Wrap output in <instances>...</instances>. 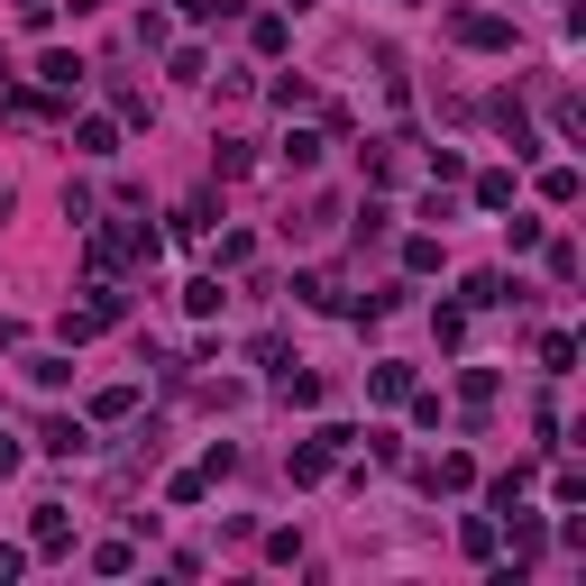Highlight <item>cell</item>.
<instances>
[{"label": "cell", "mask_w": 586, "mask_h": 586, "mask_svg": "<svg viewBox=\"0 0 586 586\" xmlns=\"http://www.w3.org/2000/svg\"><path fill=\"white\" fill-rule=\"evenodd\" d=\"M449 37H458V46H476V56H504V46H514V19H495V10H458V19H449Z\"/></svg>", "instance_id": "1"}, {"label": "cell", "mask_w": 586, "mask_h": 586, "mask_svg": "<svg viewBox=\"0 0 586 586\" xmlns=\"http://www.w3.org/2000/svg\"><path fill=\"white\" fill-rule=\"evenodd\" d=\"M422 486H430V495H468V486H476V458H458V449H449V458H430Z\"/></svg>", "instance_id": "2"}, {"label": "cell", "mask_w": 586, "mask_h": 586, "mask_svg": "<svg viewBox=\"0 0 586 586\" xmlns=\"http://www.w3.org/2000/svg\"><path fill=\"white\" fill-rule=\"evenodd\" d=\"M495 129L514 138V157H541V138H531V119H522V101H514V92H495Z\"/></svg>", "instance_id": "3"}, {"label": "cell", "mask_w": 586, "mask_h": 586, "mask_svg": "<svg viewBox=\"0 0 586 586\" xmlns=\"http://www.w3.org/2000/svg\"><path fill=\"white\" fill-rule=\"evenodd\" d=\"M37 73H46V92H65V101H73V92H83V56H65V46H56V56H46Z\"/></svg>", "instance_id": "4"}, {"label": "cell", "mask_w": 586, "mask_h": 586, "mask_svg": "<svg viewBox=\"0 0 586 586\" xmlns=\"http://www.w3.org/2000/svg\"><path fill=\"white\" fill-rule=\"evenodd\" d=\"M37 449H56V458H83V449H92V430H83V422H46V430H37Z\"/></svg>", "instance_id": "5"}, {"label": "cell", "mask_w": 586, "mask_h": 586, "mask_svg": "<svg viewBox=\"0 0 586 586\" xmlns=\"http://www.w3.org/2000/svg\"><path fill=\"white\" fill-rule=\"evenodd\" d=\"M321 476H330V449L302 440V449H294V486H321Z\"/></svg>", "instance_id": "6"}, {"label": "cell", "mask_w": 586, "mask_h": 586, "mask_svg": "<svg viewBox=\"0 0 586 586\" xmlns=\"http://www.w3.org/2000/svg\"><path fill=\"white\" fill-rule=\"evenodd\" d=\"M73 541V522H65V504H37V550H65Z\"/></svg>", "instance_id": "7"}, {"label": "cell", "mask_w": 586, "mask_h": 586, "mask_svg": "<svg viewBox=\"0 0 586 586\" xmlns=\"http://www.w3.org/2000/svg\"><path fill=\"white\" fill-rule=\"evenodd\" d=\"M476 211H514V174H476Z\"/></svg>", "instance_id": "8"}, {"label": "cell", "mask_w": 586, "mask_h": 586, "mask_svg": "<svg viewBox=\"0 0 586 586\" xmlns=\"http://www.w3.org/2000/svg\"><path fill=\"white\" fill-rule=\"evenodd\" d=\"M73 147H83V157H111L119 129H111V119H83V129H73Z\"/></svg>", "instance_id": "9"}, {"label": "cell", "mask_w": 586, "mask_h": 586, "mask_svg": "<svg viewBox=\"0 0 586 586\" xmlns=\"http://www.w3.org/2000/svg\"><path fill=\"white\" fill-rule=\"evenodd\" d=\"M541 367H550V376L577 367V340H568V330H550V340H541Z\"/></svg>", "instance_id": "10"}, {"label": "cell", "mask_w": 586, "mask_h": 586, "mask_svg": "<svg viewBox=\"0 0 586 586\" xmlns=\"http://www.w3.org/2000/svg\"><path fill=\"white\" fill-rule=\"evenodd\" d=\"M541 202H559V211H568V202H577V165H550V174H541Z\"/></svg>", "instance_id": "11"}, {"label": "cell", "mask_w": 586, "mask_h": 586, "mask_svg": "<svg viewBox=\"0 0 586 586\" xmlns=\"http://www.w3.org/2000/svg\"><path fill=\"white\" fill-rule=\"evenodd\" d=\"M285 165H294V174H312V165H321V138H312V129H294V138H285Z\"/></svg>", "instance_id": "12"}, {"label": "cell", "mask_w": 586, "mask_h": 586, "mask_svg": "<svg viewBox=\"0 0 586 586\" xmlns=\"http://www.w3.org/2000/svg\"><path fill=\"white\" fill-rule=\"evenodd\" d=\"M458 394H468L476 413H486V403H495V367H468V376H458Z\"/></svg>", "instance_id": "13"}, {"label": "cell", "mask_w": 586, "mask_h": 586, "mask_svg": "<svg viewBox=\"0 0 586 586\" xmlns=\"http://www.w3.org/2000/svg\"><path fill=\"white\" fill-rule=\"evenodd\" d=\"M92 568H101V577H119V568H138V550H129V541H101V550H92Z\"/></svg>", "instance_id": "14"}, {"label": "cell", "mask_w": 586, "mask_h": 586, "mask_svg": "<svg viewBox=\"0 0 586 586\" xmlns=\"http://www.w3.org/2000/svg\"><path fill=\"white\" fill-rule=\"evenodd\" d=\"M367 386H376V394H386V403H394V394H413V367H394V358H386V367H376V376H367Z\"/></svg>", "instance_id": "15"}, {"label": "cell", "mask_w": 586, "mask_h": 586, "mask_svg": "<svg viewBox=\"0 0 586 586\" xmlns=\"http://www.w3.org/2000/svg\"><path fill=\"white\" fill-rule=\"evenodd\" d=\"M184 19H220V10H239V0H174Z\"/></svg>", "instance_id": "16"}, {"label": "cell", "mask_w": 586, "mask_h": 586, "mask_svg": "<svg viewBox=\"0 0 586 586\" xmlns=\"http://www.w3.org/2000/svg\"><path fill=\"white\" fill-rule=\"evenodd\" d=\"M19 19H28V28H46V19H56V0H19Z\"/></svg>", "instance_id": "17"}, {"label": "cell", "mask_w": 586, "mask_h": 586, "mask_svg": "<svg viewBox=\"0 0 586 586\" xmlns=\"http://www.w3.org/2000/svg\"><path fill=\"white\" fill-rule=\"evenodd\" d=\"M19 568H28V550H10V541H0V586H10Z\"/></svg>", "instance_id": "18"}]
</instances>
